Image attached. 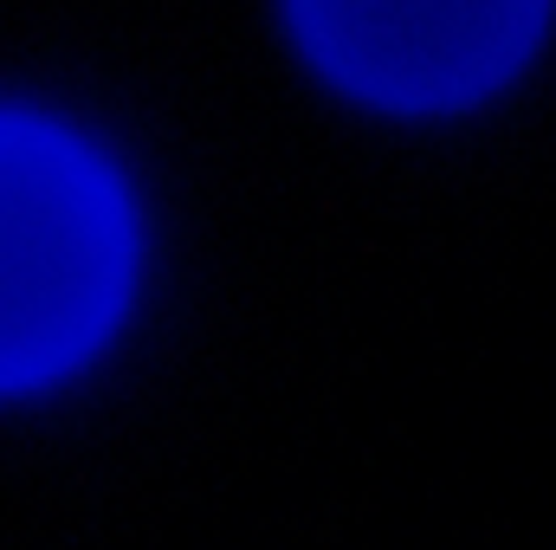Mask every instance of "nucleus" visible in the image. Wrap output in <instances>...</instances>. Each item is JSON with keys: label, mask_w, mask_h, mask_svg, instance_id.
Returning a JSON list of instances; mask_svg holds the SVG:
<instances>
[{"label": "nucleus", "mask_w": 556, "mask_h": 550, "mask_svg": "<svg viewBox=\"0 0 556 550\" xmlns=\"http://www.w3.org/2000/svg\"><path fill=\"white\" fill-rule=\"evenodd\" d=\"M137 221L98 149L0 111V389L85 363L124 317Z\"/></svg>", "instance_id": "nucleus-1"}, {"label": "nucleus", "mask_w": 556, "mask_h": 550, "mask_svg": "<svg viewBox=\"0 0 556 550\" xmlns=\"http://www.w3.org/2000/svg\"><path fill=\"white\" fill-rule=\"evenodd\" d=\"M551 0H291L311 59L389 111H446L505 85Z\"/></svg>", "instance_id": "nucleus-2"}]
</instances>
